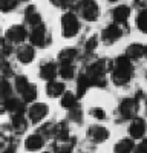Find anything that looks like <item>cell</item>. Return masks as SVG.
I'll return each mask as SVG.
<instances>
[{
	"mask_svg": "<svg viewBox=\"0 0 147 153\" xmlns=\"http://www.w3.org/2000/svg\"><path fill=\"white\" fill-rule=\"evenodd\" d=\"M77 95H74L72 92H65L61 95V107L66 109V110H71L77 106Z\"/></svg>",
	"mask_w": 147,
	"mask_h": 153,
	"instance_id": "23",
	"label": "cell"
},
{
	"mask_svg": "<svg viewBox=\"0 0 147 153\" xmlns=\"http://www.w3.org/2000/svg\"><path fill=\"white\" fill-rule=\"evenodd\" d=\"M88 138L91 139L92 143L95 144H100V143H104L106 139L109 138V132L106 127H101V126H91L88 129Z\"/></svg>",
	"mask_w": 147,
	"mask_h": 153,
	"instance_id": "11",
	"label": "cell"
},
{
	"mask_svg": "<svg viewBox=\"0 0 147 153\" xmlns=\"http://www.w3.org/2000/svg\"><path fill=\"white\" fill-rule=\"evenodd\" d=\"M135 153H147V139L138 144V147H135Z\"/></svg>",
	"mask_w": 147,
	"mask_h": 153,
	"instance_id": "37",
	"label": "cell"
},
{
	"mask_svg": "<svg viewBox=\"0 0 147 153\" xmlns=\"http://www.w3.org/2000/svg\"><path fill=\"white\" fill-rule=\"evenodd\" d=\"M144 55H146V58H147V45H146V49H144Z\"/></svg>",
	"mask_w": 147,
	"mask_h": 153,
	"instance_id": "41",
	"label": "cell"
},
{
	"mask_svg": "<svg viewBox=\"0 0 147 153\" xmlns=\"http://www.w3.org/2000/svg\"><path fill=\"white\" fill-rule=\"evenodd\" d=\"M45 153H51V152H45Z\"/></svg>",
	"mask_w": 147,
	"mask_h": 153,
	"instance_id": "43",
	"label": "cell"
},
{
	"mask_svg": "<svg viewBox=\"0 0 147 153\" xmlns=\"http://www.w3.org/2000/svg\"><path fill=\"white\" fill-rule=\"evenodd\" d=\"M26 37H29L26 28L23 25H14L11 26L6 32H5V38L8 42H11L12 45H19V43H23L26 40Z\"/></svg>",
	"mask_w": 147,
	"mask_h": 153,
	"instance_id": "7",
	"label": "cell"
},
{
	"mask_svg": "<svg viewBox=\"0 0 147 153\" xmlns=\"http://www.w3.org/2000/svg\"><path fill=\"white\" fill-rule=\"evenodd\" d=\"M77 9L80 11V16L86 22H97L100 14H101L100 5H98L95 0H83Z\"/></svg>",
	"mask_w": 147,
	"mask_h": 153,
	"instance_id": "4",
	"label": "cell"
},
{
	"mask_svg": "<svg viewBox=\"0 0 147 153\" xmlns=\"http://www.w3.org/2000/svg\"><path fill=\"white\" fill-rule=\"evenodd\" d=\"M54 130H55V126L48 123V124H43V126L40 127L39 133H40L43 138H51V136H54Z\"/></svg>",
	"mask_w": 147,
	"mask_h": 153,
	"instance_id": "31",
	"label": "cell"
},
{
	"mask_svg": "<svg viewBox=\"0 0 147 153\" xmlns=\"http://www.w3.org/2000/svg\"><path fill=\"white\" fill-rule=\"evenodd\" d=\"M63 94H65V83L55 81V80L48 81V84H46V95L49 98H57V97L63 95Z\"/></svg>",
	"mask_w": 147,
	"mask_h": 153,
	"instance_id": "16",
	"label": "cell"
},
{
	"mask_svg": "<svg viewBox=\"0 0 147 153\" xmlns=\"http://www.w3.org/2000/svg\"><path fill=\"white\" fill-rule=\"evenodd\" d=\"M135 144L132 139H121L115 146V153H133Z\"/></svg>",
	"mask_w": 147,
	"mask_h": 153,
	"instance_id": "24",
	"label": "cell"
},
{
	"mask_svg": "<svg viewBox=\"0 0 147 153\" xmlns=\"http://www.w3.org/2000/svg\"><path fill=\"white\" fill-rule=\"evenodd\" d=\"M133 78V61L127 55H120L114 60L112 83L118 87L126 86Z\"/></svg>",
	"mask_w": 147,
	"mask_h": 153,
	"instance_id": "1",
	"label": "cell"
},
{
	"mask_svg": "<svg viewBox=\"0 0 147 153\" xmlns=\"http://www.w3.org/2000/svg\"><path fill=\"white\" fill-rule=\"evenodd\" d=\"M3 110L9 112L11 117H17V115H24V101L11 97L3 101Z\"/></svg>",
	"mask_w": 147,
	"mask_h": 153,
	"instance_id": "9",
	"label": "cell"
},
{
	"mask_svg": "<svg viewBox=\"0 0 147 153\" xmlns=\"http://www.w3.org/2000/svg\"><path fill=\"white\" fill-rule=\"evenodd\" d=\"M24 22H26L29 26H39V25H42V16L40 12L37 11L35 6H28L26 9H24Z\"/></svg>",
	"mask_w": 147,
	"mask_h": 153,
	"instance_id": "15",
	"label": "cell"
},
{
	"mask_svg": "<svg viewBox=\"0 0 147 153\" xmlns=\"http://www.w3.org/2000/svg\"><path fill=\"white\" fill-rule=\"evenodd\" d=\"M29 40L32 43V46H37V48H48L49 45H51L52 42V37L51 34H49L48 28L45 26V25H39V26H34L29 32Z\"/></svg>",
	"mask_w": 147,
	"mask_h": 153,
	"instance_id": "3",
	"label": "cell"
},
{
	"mask_svg": "<svg viewBox=\"0 0 147 153\" xmlns=\"http://www.w3.org/2000/svg\"><path fill=\"white\" fill-rule=\"evenodd\" d=\"M107 2H110V3H117V2H120V0H107Z\"/></svg>",
	"mask_w": 147,
	"mask_h": 153,
	"instance_id": "40",
	"label": "cell"
},
{
	"mask_svg": "<svg viewBox=\"0 0 147 153\" xmlns=\"http://www.w3.org/2000/svg\"><path fill=\"white\" fill-rule=\"evenodd\" d=\"M138 100L137 98H126L120 103V115L122 120H133L138 113Z\"/></svg>",
	"mask_w": 147,
	"mask_h": 153,
	"instance_id": "6",
	"label": "cell"
},
{
	"mask_svg": "<svg viewBox=\"0 0 147 153\" xmlns=\"http://www.w3.org/2000/svg\"><path fill=\"white\" fill-rule=\"evenodd\" d=\"M124 32V28L121 25H117V23H110L109 26H106L103 31H101V42L104 45H114L115 42H118L122 35H126Z\"/></svg>",
	"mask_w": 147,
	"mask_h": 153,
	"instance_id": "5",
	"label": "cell"
},
{
	"mask_svg": "<svg viewBox=\"0 0 147 153\" xmlns=\"http://www.w3.org/2000/svg\"><path fill=\"white\" fill-rule=\"evenodd\" d=\"M78 57V51L74 49V48H68V49H63L58 52V61L60 65H63V63H74Z\"/></svg>",
	"mask_w": 147,
	"mask_h": 153,
	"instance_id": "19",
	"label": "cell"
},
{
	"mask_svg": "<svg viewBox=\"0 0 147 153\" xmlns=\"http://www.w3.org/2000/svg\"><path fill=\"white\" fill-rule=\"evenodd\" d=\"M91 115H92L94 118H97V120H104V118H106V112H104L103 109H100V107L92 109V110H91Z\"/></svg>",
	"mask_w": 147,
	"mask_h": 153,
	"instance_id": "36",
	"label": "cell"
},
{
	"mask_svg": "<svg viewBox=\"0 0 147 153\" xmlns=\"http://www.w3.org/2000/svg\"><path fill=\"white\" fill-rule=\"evenodd\" d=\"M16 57L22 65H29L35 58V51L31 45H22L17 51H16Z\"/></svg>",
	"mask_w": 147,
	"mask_h": 153,
	"instance_id": "12",
	"label": "cell"
},
{
	"mask_svg": "<svg viewBox=\"0 0 147 153\" xmlns=\"http://www.w3.org/2000/svg\"><path fill=\"white\" fill-rule=\"evenodd\" d=\"M80 28L81 25L78 22V17L72 11H68L61 16V35L65 38H74L80 32Z\"/></svg>",
	"mask_w": 147,
	"mask_h": 153,
	"instance_id": "2",
	"label": "cell"
},
{
	"mask_svg": "<svg viewBox=\"0 0 147 153\" xmlns=\"http://www.w3.org/2000/svg\"><path fill=\"white\" fill-rule=\"evenodd\" d=\"M110 16H112L114 23L121 25V26H126L127 20H129V17H130V8H129L127 5H118V6H115V8L112 9Z\"/></svg>",
	"mask_w": 147,
	"mask_h": 153,
	"instance_id": "10",
	"label": "cell"
},
{
	"mask_svg": "<svg viewBox=\"0 0 147 153\" xmlns=\"http://www.w3.org/2000/svg\"><path fill=\"white\" fill-rule=\"evenodd\" d=\"M135 23H137L138 31H141L143 34H147V9H141L140 11V14L137 16Z\"/></svg>",
	"mask_w": 147,
	"mask_h": 153,
	"instance_id": "27",
	"label": "cell"
},
{
	"mask_svg": "<svg viewBox=\"0 0 147 153\" xmlns=\"http://www.w3.org/2000/svg\"><path fill=\"white\" fill-rule=\"evenodd\" d=\"M43 144H45V138L40 133H34V135L26 138V141H24V149L29 150V152H37L39 149L43 147Z\"/></svg>",
	"mask_w": 147,
	"mask_h": 153,
	"instance_id": "17",
	"label": "cell"
},
{
	"mask_svg": "<svg viewBox=\"0 0 147 153\" xmlns=\"http://www.w3.org/2000/svg\"><path fill=\"white\" fill-rule=\"evenodd\" d=\"M20 0H0V8L3 12H11L17 8Z\"/></svg>",
	"mask_w": 147,
	"mask_h": 153,
	"instance_id": "29",
	"label": "cell"
},
{
	"mask_svg": "<svg viewBox=\"0 0 147 153\" xmlns=\"http://www.w3.org/2000/svg\"><path fill=\"white\" fill-rule=\"evenodd\" d=\"M2 97H3V101L12 97V87H11V83L8 81V78H3V81H2Z\"/></svg>",
	"mask_w": 147,
	"mask_h": 153,
	"instance_id": "32",
	"label": "cell"
},
{
	"mask_svg": "<svg viewBox=\"0 0 147 153\" xmlns=\"http://www.w3.org/2000/svg\"><path fill=\"white\" fill-rule=\"evenodd\" d=\"M12 118V130L17 135H22L26 132L28 129V121L24 118V115H17V117H11Z\"/></svg>",
	"mask_w": 147,
	"mask_h": 153,
	"instance_id": "21",
	"label": "cell"
},
{
	"mask_svg": "<svg viewBox=\"0 0 147 153\" xmlns=\"http://www.w3.org/2000/svg\"><path fill=\"white\" fill-rule=\"evenodd\" d=\"M2 74H3V78H9V76L14 74L12 72V68H11V65L6 61V58H5V61L2 63Z\"/></svg>",
	"mask_w": 147,
	"mask_h": 153,
	"instance_id": "35",
	"label": "cell"
},
{
	"mask_svg": "<svg viewBox=\"0 0 147 153\" xmlns=\"http://www.w3.org/2000/svg\"><path fill=\"white\" fill-rule=\"evenodd\" d=\"M12 46H14V45H12L11 42H8L6 38H3V40H2V54H3L5 58H8L12 54V51H14V48H12Z\"/></svg>",
	"mask_w": 147,
	"mask_h": 153,
	"instance_id": "34",
	"label": "cell"
},
{
	"mask_svg": "<svg viewBox=\"0 0 147 153\" xmlns=\"http://www.w3.org/2000/svg\"><path fill=\"white\" fill-rule=\"evenodd\" d=\"M69 118L72 120V121H77L78 124L83 121V112H81V109L78 107V106H75L74 109H71L69 110Z\"/></svg>",
	"mask_w": 147,
	"mask_h": 153,
	"instance_id": "33",
	"label": "cell"
},
{
	"mask_svg": "<svg viewBox=\"0 0 147 153\" xmlns=\"http://www.w3.org/2000/svg\"><path fill=\"white\" fill-rule=\"evenodd\" d=\"M31 86V83H29V80L26 78L24 75H17L16 76V80H14V87H16V91L22 95L26 89Z\"/></svg>",
	"mask_w": 147,
	"mask_h": 153,
	"instance_id": "26",
	"label": "cell"
},
{
	"mask_svg": "<svg viewBox=\"0 0 147 153\" xmlns=\"http://www.w3.org/2000/svg\"><path fill=\"white\" fill-rule=\"evenodd\" d=\"M129 133L133 139H141L146 133V123L143 118H133L130 127H129Z\"/></svg>",
	"mask_w": 147,
	"mask_h": 153,
	"instance_id": "14",
	"label": "cell"
},
{
	"mask_svg": "<svg viewBox=\"0 0 147 153\" xmlns=\"http://www.w3.org/2000/svg\"><path fill=\"white\" fill-rule=\"evenodd\" d=\"M97 46H98V37L97 35H91L88 40H86V43H84V51L88 54H91V52H94V51L97 49Z\"/></svg>",
	"mask_w": 147,
	"mask_h": 153,
	"instance_id": "30",
	"label": "cell"
},
{
	"mask_svg": "<svg viewBox=\"0 0 147 153\" xmlns=\"http://www.w3.org/2000/svg\"><path fill=\"white\" fill-rule=\"evenodd\" d=\"M58 74L63 80H74V76H75V66H74V63H63V65H60Z\"/></svg>",
	"mask_w": 147,
	"mask_h": 153,
	"instance_id": "22",
	"label": "cell"
},
{
	"mask_svg": "<svg viewBox=\"0 0 147 153\" xmlns=\"http://www.w3.org/2000/svg\"><path fill=\"white\" fill-rule=\"evenodd\" d=\"M144 49H146V46H143V45H140V43H132V45H129L127 49H126V55H127L132 61H138V60L144 55Z\"/></svg>",
	"mask_w": 147,
	"mask_h": 153,
	"instance_id": "18",
	"label": "cell"
},
{
	"mask_svg": "<svg viewBox=\"0 0 147 153\" xmlns=\"http://www.w3.org/2000/svg\"><path fill=\"white\" fill-rule=\"evenodd\" d=\"M75 86H77V97L81 98L86 92H88V89H89L92 84H91V81H89V78H88V75H86V74H80L78 78H77Z\"/></svg>",
	"mask_w": 147,
	"mask_h": 153,
	"instance_id": "20",
	"label": "cell"
},
{
	"mask_svg": "<svg viewBox=\"0 0 147 153\" xmlns=\"http://www.w3.org/2000/svg\"><path fill=\"white\" fill-rule=\"evenodd\" d=\"M133 5L140 9H147V0H133Z\"/></svg>",
	"mask_w": 147,
	"mask_h": 153,
	"instance_id": "38",
	"label": "cell"
},
{
	"mask_svg": "<svg viewBox=\"0 0 147 153\" xmlns=\"http://www.w3.org/2000/svg\"><path fill=\"white\" fill-rule=\"evenodd\" d=\"M146 78H147V74H146Z\"/></svg>",
	"mask_w": 147,
	"mask_h": 153,
	"instance_id": "44",
	"label": "cell"
},
{
	"mask_svg": "<svg viewBox=\"0 0 147 153\" xmlns=\"http://www.w3.org/2000/svg\"><path fill=\"white\" fill-rule=\"evenodd\" d=\"M20 2H29V0H20Z\"/></svg>",
	"mask_w": 147,
	"mask_h": 153,
	"instance_id": "42",
	"label": "cell"
},
{
	"mask_svg": "<svg viewBox=\"0 0 147 153\" xmlns=\"http://www.w3.org/2000/svg\"><path fill=\"white\" fill-rule=\"evenodd\" d=\"M12 153H14V152H12Z\"/></svg>",
	"mask_w": 147,
	"mask_h": 153,
	"instance_id": "45",
	"label": "cell"
},
{
	"mask_svg": "<svg viewBox=\"0 0 147 153\" xmlns=\"http://www.w3.org/2000/svg\"><path fill=\"white\" fill-rule=\"evenodd\" d=\"M54 136L57 138V141H66V139H69V129H68V126L65 123L55 124Z\"/></svg>",
	"mask_w": 147,
	"mask_h": 153,
	"instance_id": "25",
	"label": "cell"
},
{
	"mask_svg": "<svg viewBox=\"0 0 147 153\" xmlns=\"http://www.w3.org/2000/svg\"><path fill=\"white\" fill-rule=\"evenodd\" d=\"M37 95H39V91H37V86L31 84V86L26 89V91H24V92L22 94V98H23L24 103H34V101L37 100Z\"/></svg>",
	"mask_w": 147,
	"mask_h": 153,
	"instance_id": "28",
	"label": "cell"
},
{
	"mask_svg": "<svg viewBox=\"0 0 147 153\" xmlns=\"http://www.w3.org/2000/svg\"><path fill=\"white\" fill-rule=\"evenodd\" d=\"M54 6H58V8H65V3H66V0H49Z\"/></svg>",
	"mask_w": 147,
	"mask_h": 153,
	"instance_id": "39",
	"label": "cell"
},
{
	"mask_svg": "<svg viewBox=\"0 0 147 153\" xmlns=\"http://www.w3.org/2000/svg\"><path fill=\"white\" fill-rule=\"evenodd\" d=\"M58 74V68L55 63L52 61H45L40 65V71H39V75H40V78L46 80V81H51L54 80L55 76Z\"/></svg>",
	"mask_w": 147,
	"mask_h": 153,
	"instance_id": "13",
	"label": "cell"
},
{
	"mask_svg": "<svg viewBox=\"0 0 147 153\" xmlns=\"http://www.w3.org/2000/svg\"><path fill=\"white\" fill-rule=\"evenodd\" d=\"M48 113H49V109L45 103H34L28 110V117L32 124H39L42 120L46 118Z\"/></svg>",
	"mask_w": 147,
	"mask_h": 153,
	"instance_id": "8",
	"label": "cell"
}]
</instances>
